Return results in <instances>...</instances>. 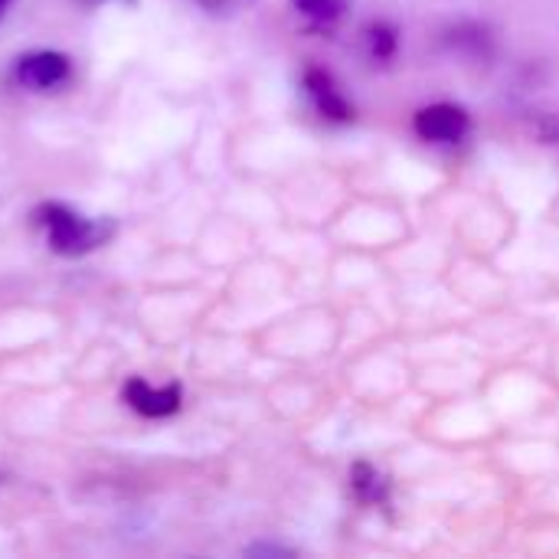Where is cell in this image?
<instances>
[{
	"label": "cell",
	"instance_id": "obj_1",
	"mask_svg": "<svg viewBox=\"0 0 559 559\" xmlns=\"http://www.w3.org/2000/svg\"><path fill=\"white\" fill-rule=\"evenodd\" d=\"M33 223L43 229L46 246L56 255H66V259L88 255V252H95L98 246H105L115 236L111 219L82 216L79 210H72L66 203H39L33 210Z\"/></svg>",
	"mask_w": 559,
	"mask_h": 559
},
{
	"label": "cell",
	"instance_id": "obj_2",
	"mask_svg": "<svg viewBox=\"0 0 559 559\" xmlns=\"http://www.w3.org/2000/svg\"><path fill=\"white\" fill-rule=\"evenodd\" d=\"M72 75V62L66 52L56 49H36L16 59V82L29 92H49L62 85Z\"/></svg>",
	"mask_w": 559,
	"mask_h": 559
},
{
	"label": "cell",
	"instance_id": "obj_3",
	"mask_svg": "<svg viewBox=\"0 0 559 559\" xmlns=\"http://www.w3.org/2000/svg\"><path fill=\"white\" fill-rule=\"evenodd\" d=\"M124 403L138 413V416H147V419H167L180 409L183 403V390L177 383H167V386H151L144 377H131L124 383Z\"/></svg>",
	"mask_w": 559,
	"mask_h": 559
},
{
	"label": "cell",
	"instance_id": "obj_4",
	"mask_svg": "<svg viewBox=\"0 0 559 559\" xmlns=\"http://www.w3.org/2000/svg\"><path fill=\"white\" fill-rule=\"evenodd\" d=\"M468 131V115L459 105H429L416 111V134L423 141H459Z\"/></svg>",
	"mask_w": 559,
	"mask_h": 559
},
{
	"label": "cell",
	"instance_id": "obj_5",
	"mask_svg": "<svg viewBox=\"0 0 559 559\" xmlns=\"http://www.w3.org/2000/svg\"><path fill=\"white\" fill-rule=\"evenodd\" d=\"M305 85H308V92H311V98H314V105H318V111H321L324 118H334V121L354 118L350 105L344 102V95L337 92L334 79H331L324 69H308V72H305Z\"/></svg>",
	"mask_w": 559,
	"mask_h": 559
},
{
	"label": "cell",
	"instance_id": "obj_6",
	"mask_svg": "<svg viewBox=\"0 0 559 559\" xmlns=\"http://www.w3.org/2000/svg\"><path fill=\"white\" fill-rule=\"evenodd\" d=\"M295 7L314 23H334L344 13V0H295Z\"/></svg>",
	"mask_w": 559,
	"mask_h": 559
},
{
	"label": "cell",
	"instance_id": "obj_7",
	"mask_svg": "<svg viewBox=\"0 0 559 559\" xmlns=\"http://www.w3.org/2000/svg\"><path fill=\"white\" fill-rule=\"evenodd\" d=\"M367 36H370V49H373V56H377V59H390V56L396 52V29H393L390 23H377V26H370V29H367Z\"/></svg>",
	"mask_w": 559,
	"mask_h": 559
},
{
	"label": "cell",
	"instance_id": "obj_8",
	"mask_svg": "<svg viewBox=\"0 0 559 559\" xmlns=\"http://www.w3.org/2000/svg\"><path fill=\"white\" fill-rule=\"evenodd\" d=\"M452 36H455L452 43H459V46H472L478 56H481V52H488V36H485V29H475V26H472V29H459V33H452Z\"/></svg>",
	"mask_w": 559,
	"mask_h": 559
},
{
	"label": "cell",
	"instance_id": "obj_9",
	"mask_svg": "<svg viewBox=\"0 0 559 559\" xmlns=\"http://www.w3.org/2000/svg\"><path fill=\"white\" fill-rule=\"evenodd\" d=\"M246 554L249 557H292V550L288 547H278V544H255Z\"/></svg>",
	"mask_w": 559,
	"mask_h": 559
},
{
	"label": "cell",
	"instance_id": "obj_10",
	"mask_svg": "<svg viewBox=\"0 0 559 559\" xmlns=\"http://www.w3.org/2000/svg\"><path fill=\"white\" fill-rule=\"evenodd\" d=\"M540 134H544L547 141H559V115H554L550 121H544V128H540Z\"/></svg>",
	"mask_w": 559,
	"mask_h": 559
},
{
	"label": "cell",
	"instance_id": "obj_11",
	"mask_svg": "<svg viewBox=\"0 0 559 559\" xmlns=\"http://www.w3.org/2000/svg\"><path fill=\"white\" fill-rule=\"evenodd\" d=\"M229 3H239V0H203V7H210V10H223Z\"/></svg>",
	"mask_w": 559,
	"mask_h": 559
},
{
	"label": "cell",
	"instance_id": "obj_12",
	"mask_svg": "<svg viewBox=\"0 0 559 559\" xmlns=\"http://www.w3.org/2000/svg\"><path fill=\"white\" fill-rule=\"evenodd\" d=\"M10 3H13V0H0V16L7 13V7H10Z\"/></svg>",
	"mask_w": 559,
	"mask_h": 559
}]
</instances>
